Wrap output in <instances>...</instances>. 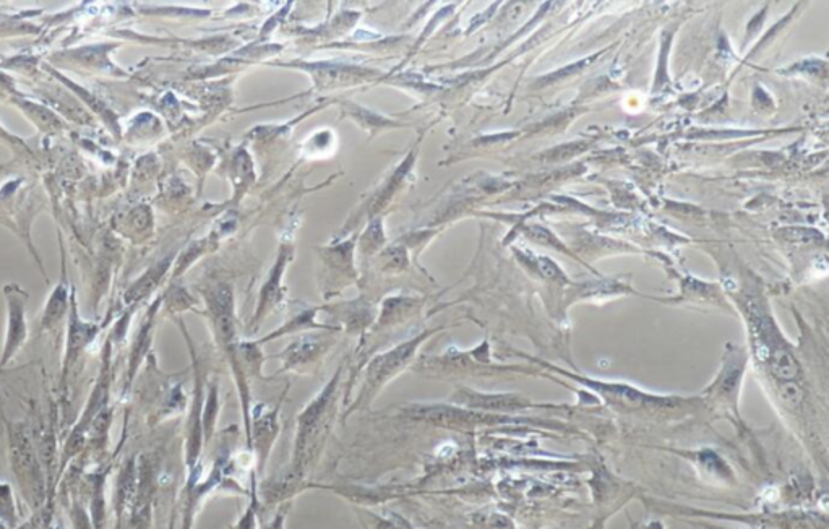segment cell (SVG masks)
I'll return each instance as SVG.
<instances>
[{"label": "cell", "instance_id": "1", "mask_svg": "<svg viewBox=\"0 0 829 529\" xmlns=\"http://www.w3.org/2000/svg\"><path fill=\"white\" fill-rule=\"evenodd\" d=\"M9 437V461L13 476L20 492L31 510H38L48 494V476L44 473L43 463L38 450L26 434L25 427L17 422L7 424Z\"/></svg>", "mask_w": 829, "mask_h": 529}, {"label": "cell", "instance_id": "2", "mask_svg": "<svg viewBox=\"0 0 829 529\" xmlns=\"http://www.w3.org/2000/svg\"><path fill=\"white\" fill-rule=\"evenodd\" d=\"M340 372L327 383V387L302 409L297 418L296 445H294V468L301 471L305 461L317 450L318 443L323 442L330 431L331 422L336 414Z\"/></svg>", "mask_w": 829, "mask_h": 529}, {"label": "cell", "instance_id": "3", "mask_svg": "<svg viewBox=\"0 0 829 529\" xmlns=\"http://www.w3.org/2000/svg\"><path fill=\"white\" fill-rule=\"evenodd\" d=\"M424 338H426V335L417 336L416 340L408 341V343H404L398 348L391 349L390 353L375 357L374 361L370 362L369 369H367L366 382L362 385L361 393L354 401V405L349 408L348 413L369 406L375 396L378 395V392L391 379H395L396 375L404 369V366L413 359L417 346L421 345Z\"/></svg>", "mask_w": 829, "mask_h": 529}, {"label": "cell", "instance_id": "4", "mask_svg": "<svg viewBox=\"0 0 829 529\" xmlns=\"http://www.w3.org/2000/svg\"><path fill=\"white\" fill-rule=\"evenodd\" d=\"M4 294L5 301H7V330H5L4 349L0 357V369L9 366L28 338V325H26L28 293H25L18 284L10 283L5 286Z\"/></svg>", "mask_w": 829, "mask_h": 529}, {"label": "cell", "instance_id": "5", "mask_svg": "<svg viewBox=\"0 0 829 529\" xmlns=\"http://www.w3.org/2000/svg\"><path fill=\"white\" fill-rule=\"evenodd\" d=\"M278 414H280V406L267 408L263 405L255 406L254 413L250 414V437L247 442H249L250 450L257 456L258 471H263L267 465L271 448L280 434Z\"/></svg>", "mask_w": 829, "mask_h": 529}, {"label": "cell", "instance_id": "6", "mask_svg": "<svg viewBox=\"0 0 829 529\" xmlns=\"http://www.w3.org/2000/svg\"><path fill=\"white\" fill-rule=\"evenodd\" d=\"M96 333H98V330H96L95 325L83 323L82 320L78 319L75 297L72 294V315H70L69 336H67V349H65L64 357V379L83 349L90 345L91 340L95 338Z\"/></svg>", "mask_w": 829, "mask_h": 529}, {"label": "cell", "instance_id": "7", "mask_svg": "<svg viewBox=\"0 0 829 529\" xmlns=\"http://www.w3.org/2000/svg\"><path fill=\"white\" fill-rule=\"evenodd\" d=\"M67 271L62 265V275L56 289L49 296L46 307H44L43 319H41V330H52L61 323L69 309V293H67Z\"/></svg>", "mask_w": 829, "mask_h": 529}, {"label": "cell", "instance_id": "8", "mask_svg": "<svg viewBox=\"0 0 829 529\" xmlns=\"http://www.w3.org/2000/svg\"><path fill=\"white\" fill-rule=\"evenodd\" d=\"M289 255L286 252H281L280 259L276 262L275 267L271 270L270 278L263 286L262 296H260V304H258L257 317L255 319H262L263 315L267 314L271 307L275 306L278 299H280L281 278H283L284 268L288 262Z\"/></svg>", "mask_w": 829, "mask_h": 529}, {"label": "cell", "instance_id": "9", "mask_svg": "<svg viewBox=\"0 0 829 529\" xmlns=\"http://www.w3.org/2000/svg\"><path fill=\"white\" fill-rule=\"evenodd\" d=\"M320 349H322V346L314 340H302L296 345L289 346L288 351L281 356L284 361V369H297V367L307 366L320 354Z\"/></svg>", "mask_w": 829, "mask_h": 529}, {"label": "cell", "instance_id": "10", "mask_svg": "<svg viewBox=\"0 0 829 529\" xmlns=\"http://www.w3.org/2000/svg\"><path fill=\"white\" fill-rule=\"evenodd\" d=\"M769 369L782 382H792L799 375V362L787 349H774L768 357Z\"/></svg>", "mask_w": 829, "mask_h": 529}, {"label": "cell", "instance_id": "11", "mask_svg": "<svg viewBox=\"0 0 829 529\" xmlns=\"http://www.w3.org/2000/svg\"><path fill=\"white\" fill-rule=\"evenodd\" d=\"M18 523L17 505L9 482L0 481V525L13 529Z\"/></svg>", "mask_w": 829, "mask_h": 529}, {"label": "cell", "instance_id": "12", "mask_svg": "<svg viewBox=\"0 0 829 529\" xmlns=\"http://www.w3.org/2000/svg\"><path fill=\"white\" fill-rule=\"evenodd\" d=\"M218 411H220V405H218V388L210 387V395L207 398V408H205V416L202 418L203 424V435H205V439L210 440L211 434H213V427L216 424V418H218Z\"/></svg>", "mask_w": 829, "mask_h": 529}, {"label": "cell", "instance_id": "13", "mask_svg": "<svg viewBox=\"0 0 829 529\" xmlns=\"http://www.w3.org/2000/svg\"><path fill=\"white\" fill-rule=\"evenodd\" d=\"M314 315L315 310H307L304 314H301L299 317H296V319L291 320L288 325H284V327L281 328V330H278V332L271 333V335L268 336V340L276 338V336L284 335V333L296 332V330H304V328L309 327H317V323H314Z\"/></svg>", "mask_w": 829, "mask_h": 529}, {"label": "cell", "instance_id": "14", "mask_svg": "<svg viewBox=\"0 0 829 529\" xmlns=\"http://www.w3.org/2000/svg\"><path fill=\"white\" fill-rule=\"evenodd\" d=\"M781 398L786 405L797 406L804 400V393L794 383L786 382L781 387Z\"/></svg>", "mask_w": 829, "mask_h": 529}, {"label": "cell", "instance_id": "15", "mask_svg": "<svg viewBox=\"0 0 829 529\" xmlns=\"http://www.w3.org/2000/svg\"><path fill=\"white\" fill-rule=\"evenodd\" d=\"M255 525H257V513H255V502H252L241 520L237 521V525L232 529H255Z\"/></svg>", "mask_w": 829, "mask_h": 529}, {"label": "cell", "instance_id": "16", "mask_svg": "<svg viewBox=\"0 0 829 529\" xmlns=\"http://www.w3.org/2000/svg\"><path fill=\"white\" fill-rule=\"evenodd\" d=\"M539 270L547 278H559L560 275L559 267L549 259H539Z\"/></svg>", "mask_w": 829, "mask_h": 529}, {"label": "cell", "instance_id": "17", "mask_svg": "<svg viewBox=\"0 0 829 529\" xmlns=\"http://www.w3.org/2000/svg\"><path fill=\"white\" fill-rule=\"evenodd\" d=\"M265 529H284V513H278Z\"/></svg>", "mask_w": 829, "mask_h": 529}]
</instances>
